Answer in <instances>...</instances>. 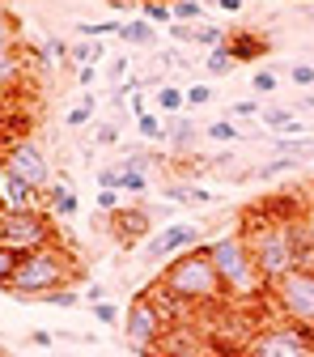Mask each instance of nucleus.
I'll use <instances>...</instances> for the list:
<instances>
[{
	"instance_id": "1",
	"label": "nucleus",
	"mask_w": 314,
	"mask_h": 357,
	"mask_svg": "<svg viewBox=\"0 0 314 357\" xmlns=\"http://www.w3.org/2000/svg\"><path fill=\"white\" fill-rule=\"evenodd\" d=\"M251 247V259L259 268V277L267 285H276L281 277H289L293 268H314V251H310V238H306V226L301 217L289 221V217H267L259 204L246 213L242 230H238Z\"/></svg>"
},
{
	"instance_id": "2",
	"label": "nucleus",
	"mask_w": 314,
	"mask_h": 357,
	"mask_svg": "<svg viewBox=\"0 0 314 357\" xmlns=\"http://www.w3.org/2000/svg\"><path fill=\"white\" fill-rule=\"evenodd\" d=\"M153 294L174 302V310L183 315V310H212L226 302V289H221V277H217V268L208 259V243L183 251V255H174L166 268H162V277L153 281Z\"/></svg>"
},
{
	"instance_id": "3",
	"label": "nucleus",
	"mask_w": 314,
	"mask_h": 357,
	"mask_svg": "<svg viewBox=\"0 0 314 357\" xmlns=\"http://www.w3.org/2000/svg\"><path fill=\"white\" fill-rule=\"evenodd\" d=\"M72 281H81V264H77V251L60 243H47L38 251H26L13 268V277L5 285V294L13 298H42L52 289H68Z\"/></svg>"
},
{
	"instance_id": "4",
	"label": "nucleus",
	"mask_w": 314,
	"mask_h": 357,
	"mask_svg": "<svg viewBox=\"0 0 314 357\" xmlns=\"http://www.w3.org/2000/svg\"><path fill=\"white\" fill-rule=\"evenodd\" d=\"M208 259L217 268V277H221V289H226V302L234 306H246V302H259L267 289L263 277H259V268L251 259V247L242 234H221L217 243H208Z\"/></svg>"
},
{
	"instance_id": "5",
	"label": "nucleus",
	"mask_w": 314,
	"mask_h": 357,
	"mask_svg": "<svg viewBox=\"0 0 314 357\" xmlns=\"http://www.w3.org/2000/svg\"><path fill=\"white\" fill-rule=\"evenodd\" d=\"M123 340H127V349L132 353H141V357H157L162 353V344H166V332L174 328L170 324V315L157 306V298L145 289V294H136L127 302V315H123Z\"/></svg>"
},
{
	"instance_id": "6",
	"label": "nucleus",
	"mask_w": 314,
	"mask_h": 357,
	"mask_svg": "<svg viewBox=\"0 0 314 357\" xmlns=\"http://www.w3.org/2000/svg\"><path fill=\"white\" fill-rule=\"evenodd\" d=\"M267 294H272V306L285 324L314 336V268H293V273L281 277Z\"/></svg>"
},
{
	"instance_id": "7",
	"label": "nucleus",
	"mask_w": 314,
	"mask_h": 357,
	"mask_svg": "<svg viewBox=\"0 0 314 357\" xmlns=\"http://www.w3.org/2000/svg\"><path fill=\"white\" fill-rule=\"evenodd\" d=\"M64 234L56 230L52 213L42 208H30V213H0V247H9L13 255H26V251H38L47 243H60Z\"/></svg>"
},
{
	"instance_id": "8",
	"label": "nucleus",
	"mask_w": 314,
	"mask_h": 357,
	"mask_svg": "<svg viewBox=\"0 0 314 357\" xmlns=\"http://www.w3.org/2000/svg\"><path fill=\"white\" fill-rule=\"evenodd\" d=\"M242 357H314V336L293 328V324H276V328H259L246 344Z\"/></svg>"
},
{
	"instance_id": "9",
	"label": "nucleus",
	"mask_w": 314,
	"mask_h": 357,
	"mask_svg": "<svg viewBox=\"0 0 314 357\" xmlns=\"http://www.w3.org/2000/svg\"><path fill=\"white\" fill-rule=\"evenodd\" d=\"M0 166L13 170L17 178H26L34 192L52 188V162H47V153H42L34 141H13L9 149H0Z\"/></svg>"
},
{
	"instance_id": "10",
	"label": "nucleus",
	"mask_w": 314,
	"mask_h": 357,
	"mask_svg": "<svg viewBox=\"0 0 314 357\" xmlns=\"http://www.w3.org/2000/svg\"><path fill=\"white\" fill-rule=\"evenodd\" d=\"M200 243H204V238H200V226L174 221V226L157 230V234L141 247V259H145V264H170L174 255H183V251H191V247H200Z\"/></svg>"
},
{
	"instance_id": "11",
	"label": "nucleus",
	"mask_w": 314,
	"mask_h": 357,
	"mask_svg": "<svg viewBox=\"0 0 314 357\" xmlns=\"http://www.w3.org/2000/svg\"><path fill=\"white\" fill-rule=\"evenodd\" d=\"M149 226H153V217H149V208H132V204H123V208H115L111 213V221H107V230L123 243V247H132V243H141L145 234H149Z\"/></svg>"
},
{
	"instance_id": "12",
	"label": "nucleus",
	"mask_w": 314,
	"mask_h": 357,
	"mask_svg": "<svg viewBox=\"0 0 314 357\" xmlns=\"http://www.w3.org/2000/svg\"><path fill=\"white\" fill-rule=\"evenodd\" d=\"M30 208H38V192L0 166V213H30Z\"/></svg>"
},
{
	"instance_id": "13",
	"label": "nucleus",
	"mask_w": 314,
	"mask_h": 357,
	"mask_svg": "<svg viewBox=\"0 0 314 357\" xmlns=\"http://www.w3.org/2000/svg\"><path fill=\"white\" fill-rule=\"evenodd\" d=\"M226 52H230V60L234 64H255V60H263L267 52H272V43H267V34H259V30H230V38H226Z\"/></svg>"
},
{
	"instance_id": "14",
	"label": "nucleus",
	"mask_w": 314,
	"mask_h": 357,
	"mask_svg": "<svg viewBox=\"0 0 314 357\" xmlns=\"http://www.w3.org/2000/svg\"><path fill=\"white\" fill-rule=\"evenodd\" d=\"M259 123L272 132V137H306V119H297L293 107H263L259 111Z\"/></svg>"
},
{
	"instance_id": "15",
	"label": "nucleus",
	"mask_w": 314,
	"mask_h": 357,
	"mask_svg": "<svg viewBox=\"0 0 314 357\" xmlns=\"http://www.w3.org/2000/svg\"><path fill=\"white\" fill-rule=\"evenodd\" d=\"M196 141H200L196 119H187V115H170V119H166V145H170L174 153H191Z\"/></svg>"
},
{
	"instance_id": "16",
	"label": "nucleus",
	"mask_w": 314,
	"mask_h": 357,
	"mask_svg": "<svg viewBox=\"0 0 314 357\" xmlns=\"http://www.w3.org/2000/svg\"><path fill=\"white\" fill-rule=\"evenodd\" d=\"M119 38L127 43V47L153 52V47H157V26H153V22H145V17H127V22H123V30H119Z\"/></svg>"
},
{
	"instance_id": "17",
	"label": "nucleus",
	"mask_w": 314,
	"mask_h": 357,
	"mask_svg": "<svg viewBox=\"0 0 314 357\" xmlns=\"http://www.w3.org/2000/svg\"><path fill=\"white\" fill-rule=\"evenodd\" d=\"M47 200H52V208H56L64 221H72V217L81 213V200H77V192H72L68 178H60V183H52V188H47Z\"/></svg>"
},
{
	"instance_id": "18",
	"label": "nucleus",
	"mask_w": 314,
	"mask_h": 357,
	"mask_svg": "<svg viewBox=\"0 0 314 357\" xmlns=\"http://www.w3.org/2000/svg\"><path fill=\"white\" fill-rule=\"evenodd\" d=\"M272 153L301 166L306 158H314V141H310V137H289V141H285V137H272Z\"/></svg>"
},
{
	"instance_id": "19",
	"label": "nucleus",
	"mask_w": 314,
	"mask_h": 357,
	"mask_svg": "<svg viewBox=\"0 0 314 357\" xmlns=\"http://www.w3.org/2000/svg\"><path fill=\"white\" fill-rule=\"evenodd\" d=\"M153 102H157V111H166V115H183V111H187L183 85H170V81H162V85L153 89Z\"/></svg>"
},
{
	"instance_id": "20",
	"label": "nucleus",
	"mask_w": 314,
	"mask_h": 357,
	"mask_svg": "<svg viewBox=\"0 0 314 357\" xmlns=\"http://www.w3.org/2000/svg\"><path fill=\"white\" fill-rule=\"evenodd\" d=\"M22 77H26V64H22V56H17V52L0 56V98L13 94V89L22 85Z\"/></svg>"
},
{
	"instance_id": "21",
	"label": "nucleus",
	"mask_w": 314,
	"mask_h": 357,
	"mask_svg": "<svg viewBox=\"0 0 314 357\" xmlns=\"http://www.w3.org/2000/svg\"><path fill=\"white\" fill-rule=\"evenodd\" d=\"M102 56H107L102 38H81V43H72V52H68V60H72L77 68H85V64H102Z\"/></svg>"
},
{
	"instance_id": "22",
	"label": "nucleus",
	"mask_w": 314,
	"mask_h": 357,
	"mask_svg": "<svg viewBox=\"0 0 314 357\" xmlns=\"http://www.w3.org/2000/svg\"><path fill=\"white\" fill-rule=\"evenodd\" d=\"M153 178L145 170H119V196H149Z\"/></svg>"
},
{
	"instance_id": "23",
	"label": "nucleus",
	"mask_w": 314,
	"mask_h": 357,
	"mask_svg": "<svg viewBox=\"0 0 314 357\" xmlns=\"http://www.w3.org/2000/svg\"><path fill=\"white\" fill-rule=\"evenodd\" d=\"M119 30H123V17H107V22H81V26H77V34H81V38H119Z\"/></svg>"
},
{
	"instance_id": "24",
	"label": "nucleus",
	"mask_w": 314,
	"mask_h": 357,
	"mask_svg": "<svg viewBox=\"0 0 314 357\" xmlns=\"http://www.w3.org/2000/svg\"><path fill=\"white\" fill-rule=\"evenodd\" d=\"M204 137H208L212 145H234V141H242V132H238L234 119H212V123L204 128Z\"/></svg>"
},
{
	"instance_id": "25",
	"label": "nucleus",
	"mask_w": 314,
	"mask_h": 357,
	"mask_svg": "<svg viewBox=\"0 0 314 357\" xmlns=\"http://www.w3.org/2000/svg\"><path fill=\"white\" fill-rule=\"evenodd\" d=\"M9 52H17V22H13L9 5L0 0V56H9Z\"/></svg>"
},
{
	"instance_id": "26",
	"label": "nucleus",
	"mask_w": 314,
	"mask_h": 357,
	"mask_svg": "<svg viewBox=\"0 0 314 357\" xmlns=\"http://www.w3.org/2000/svg\"><path fill=\"white\" fill-rule=\"evenodd\" d=\"M174 22H183V26H200L204 17H208V9H204V0H174Z\"/></svg>"
},
{
	"instance_id": "27",
	"label": "nucleus",
	"mask_w": 314,
	"mask_h": 357,
	"mask_svg": "<svg viewBox=\"0 0 314 357\" xmlns=\"http://www.w3.org/2000/svg\"><path fill=\"white\" fill-rule=\"evenodd\" d=\"M226 38H230V30H221V26H212V22H200V26H196V47L217 52V47H226Z\"/></svg>"
},
{
	"instance_id": "28",
	"label": "nucleus",
	"mask_w": 314,
	"mask_h": 357,
	"mask_svg": "<svg viewBox=\"0 0 314 357\" xmlns=\"http://www.w3.org/2000/svg\"><path fill=\"white\" fill-rule=\"evenodd\" d=\"M251 89H255V98H272L276 89H281V73L276 68H259L251 77Z\"/></svg>"
},
{
	"instance_id": "29",
	"label": "nucleus",
	"mask_w": 314,
	"mask_h": 357,
	"mask_svg": "<svg viewBox=\"0 0 314 357\" xmlns=\"http://www.w3.org/2000/svg\"><path fill=\"white\" fill-rule=\"evenodd\" d=\"M141 17L153 22V26H170L174 22V9L166 5V0H141Z\"/></svg>"
},
{
	"instance_id": "30",
	"label": "nucleus",
	"mask_w": 314,
	"mask_h": 357,
	"mask_svg": "<svg viewBox=\"0 0 314 357\" xmlns=\"http://www.w3.org/2000/svg\"><path fill=\"white\" fill-rule=\"evenodd\" d=\"M136 132H141L145 141H166V123H162V115H153V111L136 115Z\"/></svg>"
},
{
	"instance_id": "31",
	"label": "nucleus",
	"mask_w": 314,
	"mask_h": 357,
	"mask_svg": "<svg viewBox=\"0 0 314 357\" xmlns=\"http://www.w3.org/2000/svg\"><path fill=\"white\" fill-rule=\"evenodd\" d=\"M38 302H47V306H64V310H72V306H81V302H85V294L68 285V289H52V294H42Z\"/></svg>"
},
{
	"instance_id": "32",
	"label": "nucleus",
	"mask_w": 314,
	"mask_h": 357,
	"mask_svg": "<svg viewBox=\"0 0 314 357\" xmlns=\"http://www.w3.org/2000/svg\"><path fill=\"white\" fill-rule=\"evenodd\" d=\"M204 73H208V77H226V73H234V60H230V52H226V47L208 52V56H204Z\"/></svg>"
},
{
	"instance_id": "33",
	"label": "nucleus",
	"mask_w": 314,
	"mask_h": 357,
	"mask_svg": "<svg viewBox=\"0 0 314 357\" xmlns=\"http://www.w3.org/2000/svg\"><path fill=\"white\" fill-rule=\"evenodd\" d=\"M94 111H98V102L85 94V98H81V102H77V107H72V111L64 115V123H68V128H85L89 119H94Z\"/></svg>"
},
{
	"instance_id": "34",
	"label": "nucleus",
	"mask_w": 314,
	"mask_h": 357,
	"mask_svg": "<svg viewBox=\"0 0 314 357\" xmlns=\"http://www.w3.org/2000/svg\"><path fill=\"white\" fill-rule=\"evenodd\" d=\"M183 94H187V107H208L212 102V85L196 81V85H183Z\"/></svg>"
},
{
	"instance_id": "35",
	"label": "nucleus",
	"mask_w": 314,
	"mask_h": 357,
	"mask_svg": "<svg viewBox=\"0 0 314 357\" xmlns=\"http://www.w3.org/2000/svg\"><path fill=\"white\" fill-rule=\"evenodd\" d=\"M127 68H132V60H127V56H115V60L107 64V85H115V89H119V85L127 81Z\"/></svg>"
},
{
	"instance_id": "36",
	"label": "nucleus",
	"mask_w": 314,
	"mask_h": 357,
	"mask_svg": "<svg viewBox=\"0 0 314 357\" xmlns=\"http://www.w3.org/2000/svg\"><path fill=\"white\" fill-rule=\"evenodd\" d=\"M212 200H217V192H208L200 183H183V204H212Z\"/></svg>"
},
{
	"instance_id": "37",
	"label": "nucleus",
	"mask_w": 314,
	"mask_h": 357,
	"mask_svg": "<svg viewBox=\"0 0 314 357\" xmlns=\"http://www.w3.org/2000/svg\"><path fill=\"white\" fill-rule=\"evenodd\" d=\"M94 208H98V213H115V208H123V196H119V192H111V188H98Z\"/></svg>"
},
{
	"instance_id": "38",
	"label": "nucleus",
	"mask_w": 314,
	"mask_h": 357,
	"mask_svg": "<svg viewBox=\"0 0 314 357\" xmlns=\"http://www.w3.org/2000/svg\"><path fill=\"white\" fill-rule=\"evenodd\" d=\"M89 310H94V319L102 324V328H111V324H119V306L107 298V302H98V306H89Z\"/></svg>"
},
{
	"instance_id": "39",
	"label": "nucleus",
	"mask_w": 314,
	"mask_h": 357,
	"mask_svg": "<svg viewBox=\"0 0 314 357\" xmlns=\"http://www.w3.org/2000/svg\"><path fill=\"white\" fill-rule=\"evenodd\" d=\"M17 259H22V255H13L9 247H0V289L9 285V277H13V268H17Z\"/></svg>"
},
{
	"instance_id": "40",
	"label": "nucleus",
	"mask_w": 314,
	"mask_h": 357,
	"mask_svg": "<svg viewBox=\"0 0 314 357\" xmlns=\"http://www.w3.org/2000/svg\"><path fill=\"white\" fill-rule=\"evenodd\" d=\"M259 111H263V107H259V98H238V102L230 107V119H234V115H238V119H255Z\"/></svg>"
},
{
	"instance_id": "41",
	"label": "nucleus",
	"mask_w": 314,
	"mask_h": 357,
	"mask_svg": "<svg viewBox=\"0 0 314 357\" xmlns=\"http://www.w3.org/2000/svg\"><path fill=\"white\" fill-rule=\"evenodd\" d=\"M289 81H293L297 89H310V85H314V64H293V68H289Z\"/></svg>"
},
{
	"instance_id": "42",
	"label": "nucleus",
	"mask_w": 314,
	"mask_h": 357,
	"mask_svg": "<svg viewBox=\"0 0 314 357\" xmlns=\"http://www.w3.org/2000/svg\"><path fill=\"white\" fill-rule=\"evenodd\" d=\"M94 141H98V145H115V141H119V123H115V119L98 123V132H94Z\"/></svg>"
},
{
	"instance_id": "43",
	"label": "nucleus",
	"mask_w": 314,
	"mask_h": 357,
	"mask_svg": "<svg viewBox=\"0 0 314 357\" xmlns=\"http://www.w3.org/2000/svg\"><path fill=\"white\" fill-rule=\"evenodd\" d=\"M98 188L119 192V166H102V170H98Z\"/></svg>"
},
{
	"instance_id": "44",
	"label": "nucleus",
	"mask_w": 314,
	"mask_h": 357,
	"mask_svg": "<svg viewBox=\"0 0 314 357\" xmlns=\"http://www.w3.org/2000/svg\"><path fill=\"white\" fill-rule=\"evenodd\" d=\"M42 47H47V56H52V60H68V52H72L64 38H47V43H42Z\"/></svg>"
},
{
	"instance_id": "45",
	"label": "nucleus",
	"mask_w": 314,
	"mask_h": 357,
	"mask_svg": "<svg viewBox=\"0 0 314 357\" xmlns=\"http://www.w3.org/2000/svg\"><path fill=\"white\" fill-rule=\"evenodd\" d=\"M81 294H85V302H89V306H98V302H107V294H111V289H107V285H89V289H81Z\"/></svg>"
},
{
	"instance_id": "46",
	"label": "nucleus",
	"mask_w": 314,
	"mask_h": 357,
	"mask_svg": "<svg viewBox=\"0 0 314 357\" xmlns=\"http://www.w3.org/2000/svg\"><path fill=\"white\" fill-rule=\"evenodd\" d=\"M301 226H306V238H310V251H314V196L306 204V217H301Z\"/></svg>"
},
{
	"instance_id": "47",
	"label": "nucleus",
	"mask_w": 314,
	"mask_h": 357,
	"mask_svg": "<svg viewBox=\"0 0 314 357\" xmlns=\"http://www.w3.org/2000/svg\"><path fill=\"white\" fill-rule=\"evenodd\" d=\"M98 81V64H85V68H77V85H94Z\"/></svg>"
},
{
	"instance_id": "48",
	"label": "nucleus",
	"mask_w": 314,
	"mask_h": 357,
	"mask_svg": "<svg viewBox=\"0 0 314 357\" xmlns=\"http://www.w3.org/2000/svg\"><path fill=\"white\" fill-rule=\"evenodd\" d=\"M30 344H38V349H52V344H56V336H52V332H30Z\"/></svg>"
},
{
	"instance_id": "49",
	"label": "nucleus",
	"mask_w": 314,
	"mask_h": 357,
	"mask_svg": "<svg viewBox=\"0 0 314 357\" xmlns=\"http://www.w3.org/2000/svg\"><path fill=\"white\" fill-rule=\"evenodd\" d=\"M217 9H221V13H238L242 0H217Z\"/></svg>"
},
{
	"instance_id": "50",
	"label": "nucleus",
	"mask_w": 314,
	"mask_h": 357,
	"mask_svg": "<svg viewBox=\"0 0 314 357\" xmlns=\"http://www.w3.org/2000/svg\"><path fill=\"white\" fill-rule=\"evenodd\" d=\"M297 111H314V94H301L297 98Z\"/></svg>"
},
{
	"instance_id": "51",
	"label": "nucleus",
	"mask_w": 314,
	"mask_h": 357,
	"mask_svg": "<svg viewBox=\"0 0 314 357\" xmlns=\"http://www.w3.org/2000/svg\"><path fill=\"white\" fill-rule=\"evenodd\" d=\"M306 22H314V0H310V5H306Z\"/></svg>"
},
{
	"instance_id": "52",
	"label": "nucleus",
	"mask_w": 314,
	"mask_h": 357,
	"mask_svg": "<svg viewBox=\"0 0 314 357\" xmlns=\"http://www.w3.org/2000/svg\"><path fill=\"white\" fill-rule=\"evenodd\" d=\"M0 357H9V353H5V344H0Z\"/></svg>"
}]
</instances>
